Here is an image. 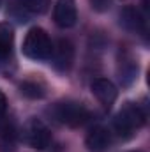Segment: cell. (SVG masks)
I'll return each instance as SVG.
<instances>
[{"label":"cell","mask_w":150,"mask_h":152,"mask_svg":"<svg viewBox=\"0 0 150 152\" xmlns=\"http://www.w3.org/2000/svg\"><path fill=\"white\" fill-rule=\"evenodd\" d=\"M21 50H23V55L32 58V60H46V58L51 57L53 42H51L50 36L46 34V30H42L39 27H34L25 36Z\"/></svg>","instance_id":"6da1fadb"},{"label":"cell","mask_w":150,"mask_h":152,"mask_svg":"<svg viewBox=\"0 0 150 152\" xmlns=\"http://www.w3.org/2000/svg\"><path fill=\"white\" fill-rule=\"evenodd\" d=\"M143 124H145V112L138 104H133V103H127L120 110V113L115 117V129L124 138L131 136Z\"/></svg>","instance_id":"7a4b0ae2"},{"label":"cell","mask_w":150,"mask_h":152,"mask_svg":"<svg viewBox=\"0 0 150 152\" xmlns=\"http://www.w3.org/2000/svg\"><path fill=\"white\" fill-rule=\"evenodd\" d=\"M50 113L55 117L57 122L60 124H66L69 127H78V126H83L87 120H88V110L79 104V103H73V101H67V103H57Z\"/></svg>","instance_id":"3957f363"},{"label":"cell","mask_w":150,"mask_h":152,"mask_svg":"<svg viewBox=\"0 0 150 152\" xmlns=\"http://www.w3.org/2000/svg\"><path fill=\"white\" fill-rule=\"evenodd\" d=\"M23 136H25V142L36 151H44L51 143V133L48 126L39 118H30L27 122L23 129Z\"/></svg>","instance_id":"277c9868"},{"label":"cell","mask_w":150,"mask_h":152,"mask_svg":"<svg viewBox=\"0 0 150 152\" xmlns=\"http://www.w3.org/2000/svg\"><path fill=\"white\" fill-rule=\"evenodd\" d=\"M51 57H53V66L58 69V71H69L71 66H73V60H74V48L69 41L66 39H60L53 50H51ZM50 57V58H51Z\"/></svg>","instance_id":"5b68a950"},{"label":"cell","mask_w":150,"mask_h":152,"mask_svg":"<svg viewBox=\"0 0 150 152\" xmlns=\"http://www.w3.org/2000/svg\"><path fill=\"white\" fill-rule=\"evenodd\" d=\"M55 23L62 28H71L74 27L78 20V11H76L74 0H57L55 4Z\"/></svg>","instance_id":"8992f818"},{"label":"cell","mask_w":150,"mask_h":152,"mask_svg":"<svg viewBox=\"0 0 150 152\" xmlns=\"http://www.w3.org/2000/svg\"><path fill=\"white\" fill-rule=\"evenodd\" d=\"M120 23L129 32L141 34V36L147 34V20L141 14V11L136 9V7H125L120 12Z\"/></svg>","instance_id":"52a82bcc"},{"label":"cell","mask_w":150,"mask_h":152,"mask_svg":"<svg viewBox=\"0 0 150 152\" xmlns=\"http://www.w3.org/2000/svg\"><path fill=\"white\" fill-rule=\"evenodd\" d=\"M85 145L90 152H106L111 147V133L103 127V126H95L94 129H90V133L85 138Z\"/></svg>","instance_id":"ba28073f"},{"label":"cell","mask_w":150,"mask_h":152,"mask_svg":"<svg viewBox=\"0 0 150 152\" xmlns=\"http://www.w3.org/2000/svg\"><path fill=\"white\" fill-rule=\"evenodd\" d=\"M92 94L103 106L110 108L117 99V87L106 78H97L92 81Z\"/></svg>","instance_id":"9c48e42d"},{"label":"cell","mask_w":150,"mask_h":152,"mask_svg":"<svg viewBox=\"0 0 150 152\" xmlns=\"http://www.w3.org/2000/svg\"><path fill=\"white\" fill-rule=\"evenodd\" d=\"M12 42H14V32L9 23H0V60L9 58L12 51Z\"/></svg>","instance_id":"30bf717a"},{"label":"cell","mask_w":150,"mask_h":152,"mask_svg":"<svg viewBox=\"0 0 150 152\" xmlns=\"http://www.w3.org/2000/svg\"><path fill=\"white\" fill-rule=\"evenodd\" d=\"M21 92H23L27 97H34V99L44 96L42 85H39L36 81H23V83H21Z\"/></svg>","instance_id":"8fae6325"},{"label":"cell","mask_w":150,"mask_h":152,"mask_svg":"<svg viewBox=\"0 0 150 152\" xmlns=\"http://www.w3.org/2000/svg\"><path fill=\"white\" fill-rule=\"evenodd\" d=\"M48 5H50V0H21V7L34 14L44 12L48 9Z\"/></svg>","instance_id":"7c38bea8"},{"label":"cell","mask_w":150,"mask_h":152,"mask_svg":"<svg viewBox=\"0 0 150 152\" xmlns=\"http://www.w3.org/2000/svg\"><path fill=\"white\" fill-rule=\"evenodd\" d=\"M0 136H2L4 140H9V142L16 136V129H14L12 122L5 120L4 115H0Z\"/></svg>","instance_id":"4fadbf2b"},{"label":"cell","mask_w":150,"mask_h":152,"mask_svg":"<svg viewBox=\"0 0 150 152\" xmlns=\"http://www.w3.org/2000/svg\"><path fill=\"white\" fill-rule=\"evenodd\" d=\"M90 4H92V7H94L95 11L103 12V11H108V9H110L111 0H90Z\"/></svg>","instance_id":"5bb4252c"},{"label":"cell","mask_w":150,"mask_h":152,"mask_svg":"<svg viewBox=\"0 0 150 152\" xmlns=\"http://www.w3.org/2000/svg\"><path fill=\"white\" fill-rule=\"evenodd\" d=\"M7 112V97L4 96V92L0 90V115H4Z\"/></svg>","instance_id":"9a60e30c"},{"label":"cell","mask_w":150,"mask_h":152,"mask_svg":"<svg viewBox=\"0 0 150 152\" xmlns=\"http://www.w3.org/2000/svg\"><path fill=\"white\" fill-rule=\"evenodd\" d=\"M136 152H140V151H136Z\"/></svg>","instance_id":"2e32d148"}]
</instances>
